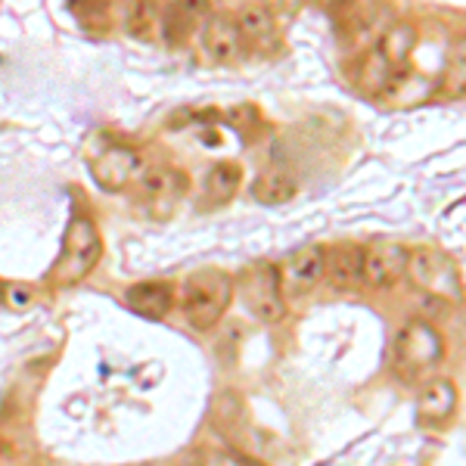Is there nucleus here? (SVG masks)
Returning <instances> with one entry per match:
<instances>
[{"instance_id":"f257e3e1","label":"nucleus","mask_w":466,"mask_h":466,"mask_svg":"<svg viewBox=\"0 0 466 466\" xmlns=\"http://www.w3.org/2000/svg\"><path fill=\"white\" fill-rule=\"evenodd\" d=\"M233 302V280L230 274L218 268L197 270L180 287V311L187 314L193 329H212L228 314Z\"/></svg>"},{"instance_id":"f03ea898","label":"nucleus","mask_w":466,"mask_h":466,"mask_svg":"<svg viewBox=\"0 0 466 466\" xmlns=\"http://www.w3.org/2000/svg\"><path fill=\"white\" fill-rule=\"evenodd\" d=\"M408 280L432 302H463V277L454 258L439 249H413L408 258Z\"/></svg>"},{"instance_id":"7ed1b4c3","label":"nucleus","mask_w":466,"mask_h":466,"mask_svg":"<svg viewBox=\"0 0 466 466\" xmlns=\"http://www.w3.org/2000/svg\"><path fill=\"white\" fill-rule=\"evenodd\" d=\"M392 358H395V370L404 380L420 377V373H430L432 367L441 364V358H445V339H441V333L430 320L413 318L398 329Z\"/></svg>"},{"instance_id":"20e7f679","label":"nucleus","mask_w":466,"mask_h":466,"mask_svg":"<svg viewBox=\"0 0 466 466\" xmlns=\"http://www.w3.org/2000/svg\"><path fill=\"white\" fill-rule=\"evenodd\" d=\"M103 255V239L96 233L94 221L87 215H75L69 230L63 237V252L54 268V283L56 287H72V283L85 280L90 270L96 268Z\"/></svg>"},{"instance_id":"39448f33","label":"nucleus","mask_w":466,"mask_h":466,"mask_svg":"<svg viewBox=\"0 0 466 466\" xmlns=\"http://www.w3.org/2000/svg\"><path fill=\"white\" fill-rule=\"evenodd\" d=\"M246 305L261 323H280L287 318V292H283L280 268L258 261L243 274Z\"/></svg>"},{"instance_id":"423d86ee","label":"nucleus","mask_w":466,"mask_h":466,"mask_svg":"<svg viewBox=\"0 0 466 466\" xmlns=\"http://www.w3.org/2000/svg\"><path fill=\"white\" fill-rule=\"evenodd\" d=\"M140 184V199H144L147 212L156 218V221H165V218L175 215L177 202L187 197L190 190V180L180 168H171V165H153V168H144L137 177Z\"/></svg>"},{"instance_id":"0eeeda50","label":"nucleus","mask_w":466,"mask_h":466,"mask_svg":"<svg viewBox=\"0 0 466 466\" xmlns=\"http://www.w3.org/2000/svg\"><path fill=\"white\" fill-rule=\"evenodd\" d=\"M410 249L398 243H377L364 249V265H360V283L370 289H392L398 280L408 277Z\"/></svg>"},{"instance_id":"6e6552de","label":"nucleus","mask_w":466,"mask_h":466,"mask_svg":"<svg viewBox=\"0 0 466 466\" xmlns=\"http://www.w3.org/2000/svg\"><path fill=\"white\" fill-rule=\"evenodd\" d=\"M90 171H94V180L103 187V190L116 193V190H125L131 180L140 177L144 162H140L137 149H131V147H106L94 159Z\"/></svg>"},{"instance_id":"1a4fd4ad","label":"nucleus","mask_w":466,"mask_h":466,"mask_svg":"<svg viewBox=\"0 0 466 466\" xmlns=\"http://www.w3.org/2000/svg\"><path fill=\"white\" fill-rule=\"evenodd\" d=\"M323 265H327V249L323 246H302L289 255V261L280 268L283 292L289 296H305L323 280Z\"/></svg>"},{"instance_id":"9d476101","label":"nucleus","mask_w":466,"mask_h":466,"mask_svg":"<svg viewBox=\"0 0 466 466\" xmlns=\"http://www.w3.org/2000/svg\"><path fill=\"white\" fill-rule=\"evenodd\" d=\"M457 386L451 380H430L417 395V420L423 426H445L457 413Z\"/></svg>"},{"instance_id":"9b49d317","label":"nucleus","mask_w":466,"mask_h":466,"mask_svg":"<svg viewBox=\"0 0 466 466\" xmlns=\"http://www.w3.org/2000/svg\"><path fill=\"white\" fill-rule=\"evenodd\" d=\"M199 44L212 63H233L243 50V35H239L237 22L228 16H208L202 22Z\"/></svg>"},{"instance_id":"f8f14e48","label":"nucleus","mask_w":466,"mask_h":466,"mask_svg":"<svg viewBox=\"0 0 466 466\" xmlns=\"http://www.w3.org/2000/svg\"><path fill=\"white\" fill-rule=\"evenodd\" d=\"M175 287L162 280H149V283H134L125 292V308L147 320H162L165 314L175 308Z\"/></svg>"},{"instance_id":"ddd939ff","label":"nucleus","mask_w":466,"mask_h":466,"mask_svg":"<svg viewBox=\"0 0 466 466\" xmlns=\"http://www.w3.org/2000/svg\"><path fill=\"white\" fill-rule=\"evenodd\" d=\"M360 265H364V249L360 246H336V249H327L323 277H327V283L333 289H355L360 283Z\"/></svg>"},{"instance_id":"4468645a","label":"nucleus","mask_w":466,"mask_h":466,"mask_svg":"<svg viewBox=\"0 0 466 466\" xmlns=\"http://www.w3.org/2000/svg\"><path fill=\"white\" fill-rule=\"evenodd\" d=\"M395 81V69L389 66V59L380 54V47L367 50L358 63V72H355V85L364 96H386L389 87Z\"/></svg>"},{"instance_id":"2eb2a0df","label":"nucleus","mask_w":466,"mask_h":466,"mask_svg":"<svg viewBox=\"0 0 466 466\" xmlns=\"http://www.w3.org/2000/svg\"><path fill=\"white\" fill-rule=\"evenodd\" d=\"M417 41H420V35L410 22H389L386 32L380 37V54L389 59V66H392L395 72H401L410 66V54H413V47H417Z\"/></svg>"},{"instance_id":"dca6fc26","label":"nucleus","mask_w":466,"mask_h":466,"mask_svg":"<svg viewBox=\"0 0 466 466\" xmlns=\"http://www.w3.org/2000/svg\"><path fill=\"white\" fill-rule=\"evenodd\" d=\"M296 193H299L296 177L283 168L261 171L252 184V197H255V202H261V206H287V202H292Z\"/></svg>"},{"instance_id":"f3484780","label":"nucleus","mask_w":466,"mask_h":466,"mask_svg":"<svg viewBox=\"0 0 466 466\" xmlns=\"http://www.w3.org/2000/svg\"><path fill=\"white\" fill-rule=\"evenodd\" d=\"M239 180H243V168L237 162H218L202 180V197H206L208 206H224V202L237 197Z\"/></svg>"},{"instance_id":"a211bd4d","label":"nucleus","mask_w":466,"mask_h":466,"mask_svg":"<svg viewBox=\"0 0 466 466\" xmlns=\"http://www.w3.org/2000/svg\"><path fill=\"white\" fill-rule=\"evenodd\" d=\"M439 94L451 96V100H463L466 96V35H457L448 44L445 69L439 78Z\"/></svg>"},{"instance_id":"6ab92c4d","label":"nucleus","mask_w":466,"mask_h":466,"mask_svg":"<svg viewBox=\"0 0 466 466\" xmlns=\"http://www.w3.org/2000/svg\"><path fill=\"white\" fill-rule=\"evenodd\" d=\"M237 28L243 37H249V41H265V37L274 35L277 22H274V13L268 10L265 4H249L243 6V10L237 13Z\"/></svg>"},{"instance_id":"aec40b11","label":"nucleus","mask_w":466,"mask_h":466,"mask_svg":"<svg viewBox=\"0 0 466 466\" xmlns=\"http://www.w3.org/2000/svg\"><path fill=\"white\" fill-rule=\"evenodd\" d=\"M159 16L162 10L153 4H131L125 6V28L127 35L140 37V41H149L156 32H159Z\"/></svg>"},{"instance_id":"412c9836","label":"nucleus","mask_w":466,"mask_h":466,"mask_svg":"<svg viewBox=\"0 0 466 466\" xmlns=\"http://www.w3.org/2000/svg\"><path fill=\"white\" fill-rule=\"evenodd\" d=\"M255 118H258V112H255V106H249V103H237V106L224 109V122H230L233 127H239V131H246Z\"/></svg>"},{"instance_id":"4be33fe9","label":"nucleus","mask_w":466,"mask_h":466,"mask_svg":"<svg viewBox=\"0 0 466 466\" xmlns=\"http://www.w3.org/2000/svg\"><path fill=\"white\" fill-rule=\"evenodd\" d=\"M187 466H218V463H215V461H208V457H197V461H190ZM221 466H224V463H221Z\"/></svg>"}]
</instances>
